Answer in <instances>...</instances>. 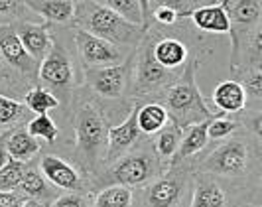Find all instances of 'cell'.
I'll return each mask as SVG.
<instances>
[{"instance_id": "obj_35", "label": "cell", "mask_w": 262, "mask_h": 207, "mask_svg": "<svg viewBox=\"0 0 262 207\" xmlns=\"http://www.w3.org/2000/svg\"><path fill=\"white\" fill-rule=\"evenodd\" d=\"M238 207H262V205H260V199H256V201H249V203H243V205Z\"/></svg>"}, {"instance_id": "obj_26", "label": "cell", "mask_w": 262, "mask_h": 207, "mask_svg": "<svg viewBox=\"0 0 262 207\" xmlns=\"http://www.w3.org/2000/svg\"><path fill=\"white\" fill-rule=\"evenodd\" d=\"M26 130L30 136H34L36 140H43L50 146L59 140V127L50 115H36L26 125Z\"/></svg>"}, {"instance_id": "obj_32", "label": "cell", "mask_w": 262, "mask_h": 207, "mask_svg": "<svg viewBox=\"0 0 262 207\" xmlns=\"http://www.w3.org/2000/svg\"><path fill=\"white\" fill-rule=\"evenodd\" d=\"M93 194H61L50 207H91Z\"/></svg>"}, {"instance_id": "obj_18", "label": "cell", "mask_w": 262, "mask_h": 207, "mask_svg": "<svg viewBox=\"0 0 262 207\" xmlns=\"http://www.w3.org/2000/svg\"><path fill=\"white\" fill-rule=\"evenodd\" d=\"M213 103L217 107V113L221 115H238L247 109V95L245 89L236 83L235 79H225L221 81L211 95Z\"/></svg>"}, {"instance_id": "obj_27", "label": "cell", "mask_w": 262, "mask_h": 207, "mask_svg": "<svg viewBox=\"0 0 262 207\" xmlns=\"http://www.w3.org/2000/svg\"><path fill=\"white\" fill-rule=\"evenodd\" d=\"M24 105L34 115H48L50 111H59V101L50 91L41 89L39 85L32 87L24 97Z\"/></svg>"}, {"instance_id": "obj_16", "label": "cell", "mask_w": 262, "mask_h": 207, "mask_svg": "<svg viewBox=\"0 0 262 207\" xmlns=\"http://www.w3.org/2000/svg\"><path fill=\"white\" fill-rule=\"evenodd\" d=\"M28 10L41 16L46 24L59 28H71L75 20V2L73 0H24Z\"/></svg>"}, {"instance_id": "obj_15", "label": "cell", "mask_w": 262, "mask_h": 207, "mask_svg": "<svg viewBox=\"0 0 262 207\" xmlns=\"http://www.w3.org/2000/svg\"><path fill=\"white\" fill-rule=\"evenodd\" d=\"M16 192L22 195L24 199L36 201V203H39V205L43 207H50L61 195V190H57L55 185H52L50 181L43 178V174L39 172L38 158L26 164L24 178H22Z\"/></svg>"}, {"instance_id": "obj_6", "label": "cell", "mask_w": 262, "mask_h": 207, "mask_svg": "<svg viewBox=\"0 0 262 207\" xmlns=\"http://www.w3.org/2000/svg\"><path fill=\"white\" fill-rule=\"evenodd\" d=\"M71 28L85 30L87 34L103 39L115 48H120L124 52H132L146 34L144 28L124 22L118 14L103 6L101 0L75 2V20Z\"/></svg>"}, {"instance_id": "obj_17", "label": "cell", "mask_w": 262, "mask_h": 207, "mask_svg": "<svg viewBox=\"0 0 262 207\" xmlns=\"http://www.w3.org/2000/svg\"><path fill=\"white\" fill-rule=\"evenodd\" d=\"M189 22L193 24L197 32L209 36V34H229L231 32V24L225 12L223 0L219 2H211L203 8H197L195 12L189 14Z\"/></svg>"}, {"instance_id": "obj_2", "label": "cell", "mask_w": 262, "mask_h": 207, "mask_svg": "<svg viewBox=\"0 0 262 207\" xmlns=\"http://www.w3.org/2000/svg\"><path fill=\"white\" fill-rule=\"evenodd\" d=\"M193 166L231 185L260 192L262 140L241 129L233 136L215 142L203 158H195Z\"/></svg>"}, {"instance_id": "obj_3", "label": "cell", "mask_w": 262, "mask_h": 207, "mask_svg": "<svg viewBox=\"0 0 262 207\" xmlns=\"http://www.w3.org/2000/svg\"><path fill=\"white\" fill-rule=\"evenodd\" d=\"M154 150L152 138H142L130 152L120 156L113 164H108L95 180L91 181V194L106 185H122L128 190H142L156 180L164 172Z\"/></svg>"}, {"instance_id": "obj_20", "label": "cell", "mask_w": 262, "mask_h": 207, "mask_svg": "<svg viewBox=\"0 0 262 207\" xmlns=\"http://www.w3.org/2000/svg\"><path fill=\"white\" fill-rule=\"evenodd\" d=\"M6 152L12 160L28 164V162L36 160L39 156L41 144L34 136L28 134L26 127H18V129L10 130V134L6 138Z\"/></svg>"}, {"instance_id": "obj_23", "label": "cell", "mask_w": 262, "mask_h": 207, "mask_svg": "<svg viewBox=\"0 0 262 207\" xmlns=\"http://www.w3.org/2000/svg\"><path fill=\"white\" fill-rule=\"evenodd\" d=\"M182 136H184V130L178 129L173 122H168V125L152 138V144H154L158 160H160V164H162L164 168L170 166L171 158L176 156L178 148H180Z\"/></svg>"}, {"instance_id": "obj_12", "label": "cell", "mask_w": 262, "mask_h": 207, "mask_svg": "<svg viewBox=\"0 0 262 207\" xmlns=\"http://www.w3.org/2000/svg\"><path fill=\"white\" fill-rule=\"evenodd\" d=\"M225 12L231 24V44L250 36L262 28V2L260 0H223Z\"/></svg>"}, {"instance_id": "obj_22", "label": "cell", "mask_w": 262, "mask_h": 207, "mask_svg": "<svg viewBox=\"0 0 262 207\" xmlns=\"http://www.w3.org/2000/svg\"><path fill=\"white\" fill-rule=\"evenodd\" d=\"M34 117L36 115L22 101L0 95V132L18 129V127H26Z\"/></svg>"}, {"instance_id": "obj_33", "label": "cell", "mask_w": 262, "mask_h": 207, "mask_svg": "<svg viewBox=\"0 0 262 207\" xmlns=\"http://www.w3.org/2000/svg\"><path fill=\"white\" fill-rule=\"evenodd\" d=\"M26 199L18 192H0V207H24Z\"/></svg>"}, {"instance_id": "obj_24", "label": "cell", "mask_w": 262, "mask_h": 207, "mask_svg": "<svg viewBox=\"0 0 262 207\" xmlns=\"http://www.w3.org/2000/svg\"><path fill=\"white\" fill-rule=\"evenodd\" d=\"M235 81L245 89L247 103H254V109H260L262 101V67H241L233 69Z\"/></svg>"}, {"instance_id": "obj_30", "label": "cell", "mask_w": 262, "mask_h": 207, "mask_svg": "<svg viewBox=\"0 0 262 207\" xmlns=\"http://www.w3.org/2000/svg\"><path fill=\"white\" fill-rule=\"evenodd\" d=\"M32 14L26 2L22 0H0V26L26 22V16Z\"/></svg>"}, {"instance_id": "obj_21", "label": "cell", "mask_w": 262, "mask_h": 207, "mask_svg": "<svg viewBox=\"0 0 262 207\" xmlns=\"http://www.w3.org/2000/svg\"><path fill=\"white\" fill-rule=\"evenodd\" d=\"M170 122L166 109L160 103H142L136 109V125L142 134V138H154L160 130Z\"/></svg>"}, {"instance_id": "obj_9", "label": "cell", "mask_w": 262, "mask_h": 207, "mask_svg": "<svg viewBox=\"0 0 262 207\" xmlns=\"http://www.w3.org/2000/svg\"><path fill=\"white\" fill-rule=\"evenodd\" d=\"M73 34V46L77 53V61L81 69H97V67H111L126 61L130 52H124L120 48H115L103 39L87 34L85 30L71 28Z\"/></svg>"}, {"instance_id": "obj_10", "label": "cell", "mask_w": 262, "mask_h": 207, "mask_svg": "<svg viewBox=\"0 0 262 207\" xmlns=\"http://www.w3.org/2000/svg\"><path fill=\"white\" fill-rule=\"evenodd\" d=\"M38 168L46 180L66 194H91L89 178L61 156L41 154L38 158Z\"/></svg>"}, {"instance_id": "obj_34", "label": "cell", "mask_w": 262, "mask_h": 207, "mask_svg": "<svg viewBox=\"0 0 262 207\" xmlns=\"http://www.w3.org/2000/svg\"><path fill=\"white\" fill-rule=\"evenodd\" d=\"M8 134H10V130H2L0 132V168L10 160V156L6 152V138H8Z\"/></svg>"}, {"instance_id": "obj_25", "label": "cell", "mask_w": 262, "mask_h": 207, "mask_svg": "<svg viewBox=\"0 0 262 207\" xmlns=\"http://www.w3.org/2000/svg\"><path fill=\"white\" fill-rule=\"evenodd\" d=\"M91 207H132V190L122 185H106L93 194Z\"/></svg>"}, {"instance_id": "obj_19", "label": "cell", "mask_w": 262, "mask_h": 207, "mask_svg": "<svg viewBox=\"0 0 262 207\" xmlns=\"http://www.w3.org/2000/svg\"><path fill=\"white\" fill-rule=\"evenodd\" d=\"M207 125H209V120L184 130L180 148H178L176 156L171 158L170 166L171 164H178V162H185V160H195V158H199V154H201V152L207 148V144H209V138H207Z\"/></svg>"}, {"instance_id": "obj_8", "label": "cell", "mask_w": 262, "mask_h": 207, "mask_svg": "<svg viewBox=\"0 0 262 207\" xmlns=\"http://www.w3.org/2000/svg\"><path fill=\"white\" fill-rule=\"evenodd\" d=\"M260 199V192L236 188L215 176L193 170L187 207H238Z\"/></svg>"}, {"instance_id": "obj_14", "label": "cell", "mask_w": 262, "mask_h": 207, "mask_svg": "<svg viewBox=\"0 0 262 207\" xmlns=\"http://www.w3.org/2000/svg\"><path fill=\"white\" fill-rule=\"evenodd\" d=\"M14 30H16V36L22 42L28 55L38 65L41 64L52 50V26L46 22H28L26 20V22L14 24Z\"/></svg>"}, {"instance_id": "obj_29", "label": "cell", "mask_w": 262, "mask_h": 207, "mask_svg": "<svg viewBox=\"0 0 262 207\" xmlns=\"http://www.w3.org/2000/svg\"><path fill=\"white\" fill-rule=\"evenodd\" d=\"M24 172H26V164L10 158L0 168V192H16L24 178Z\"/></svg>"}, {"instance_id": "obj_7", "label": "cell", "mask_w": 262, "mask_h": 207, "mask_svg": "<svg viewBox=\"0 0 262 207\" xmlns=\"http://www.w3.org/2000/svg\"><path fill=\"white\" fill-rule=\"evenodd\" d=\"M193 162L195 160L171 164L152 183L132 192V207H187L185 201H189L195 170Z\"/></svg>"}, {"instance_id": "obj_1", "label": "cell", "mask_w": 262, "mask_h": 207, "mask_svg": "<svg viewBox=\"0 0 262 207\" xmlns=\"http://www.w3.org/2000/svg\"><path fill=\"white\" fill-rule=\"evenodd\" d=\"M66 120L73 134L71 164L93 181L106 166L108 129L113 127L106 107L85 87H79L73 93Z\"/></svg>"}, {"instance_id": "obj_37", "label": "cell", "mask_w": 262, "mask_h": 207, "mask_svg": "<svg viewBox=\"0 0 262 207\" xmlns=\"http://www.w3.org/2000/svg\"><path fill=\"white\" fill-rule=\"evenodd\" d=\"M0 64H2V61H0Z\"/></svg>"}, {"instance_id": "obj_28", "label": "cell", "mask_w": 262, "mask_h": 207, "mask_svg": "<svg viewBox=\"0 0 262 207\" xmlns=\"http://www.w3.org/2000/svg\"><path fill=\"white\" fill-rule=\"evenodd\" d=\"M101 4L118 14L124 22L142 28V0H101Z\"/></svg>"}, {"instance_id": "obj_4", "label": "cell", "mask_w": 262, "mask_h": 207, "mask_svg": "<svg viewBox=\"0 0 262 207\" xmlns=\"http://www.w3.org/2000/svg\"><path fill=\"white\" fill-rule=\"evenodd\" d=\"M201 65H203V61H191L185 67L184 75L178 79L158 101L166 109L170 122H173L182 130H187L189 127H195V125L207 122L213 118L225 117V115L215 113L211 109L197 87V71Z\"/></svg>"}, {"instance_id": "obj_13", "label": "cell", "mask_w": 262, "mask_h": 207, "mask_svg": "<svg viewBox=\"0 0 262 207\" xmlns=\"http://www.w3.org/2000/svg\"><path fill=\"white\" fill-rule=\"evenodd\" d=\"M136 109L138 105L132 107V111L126 115L124 120H120L118 125H113L108 129V148H106V166L118 160L120 156L130 152L136 144L142 140V134L136 125ZM105 166V168H106Z\"/></svg>"}, {"instance_id": "obj_5", "label": "cell", "mask_w": 262, "mask_h": 207, "mask_svg": "<svg viewBox=\"0 0 262 207\" xmlns=\"http://www.w3.org/2000/svg\"><path fill=\"white\" fill-rule=\"evenodd\" d=\"M52 50L39 64L38 85L50 91L59 101V111L66 118L73 93L81 87V67L75 61L67 39L63 38V30L52 32Z\"/></svg>"}, {"instance_id": "obj_11", "label": "cell", "mask_w": 262, "mask_h": 207, "mask_svg": "<svg viewBox=\"0 0 262 207\" xmlns=\"http://www.w3.org/2000/svg\"><path fill=\"white\" fill-rule=\"evenodd\" d=\"M0 61L10 71L24 77L34 87L38 85V69L39 65L28 55L22 42L16 36L14 24L0 26Z\"/></svg>"}, {"instance_id": "obj_31", "label": "cell", "mask_w": 262, "mask_h": 207, "mask_svg": "<svg viewBox=\"0 0 262 207\" xmlns=\"http://www.w3.org/2000/svg\"><path fill=\"white\" fill-rule=\"evenodd\" d=\"M241 130V125L236 118L231 117H221V118H213L207 125V138L213 142H221L225 138L233 136L235 132Z\"/></svg>"}, {"instance_id": "obj_36", "label": "cell", "mask_w": 262, "mask_h": 207, "mask_svg": "<svg viewBox=\"0 0 262 207\" xmlns=\"http://www.w3.org/2000/svg\"><path fill=\"white\" fill-rule=\"evenodd\" d=\"M24 207H43V205H39V203H36V201H30V199H26Z\"/></svg>"}]
</instances>
